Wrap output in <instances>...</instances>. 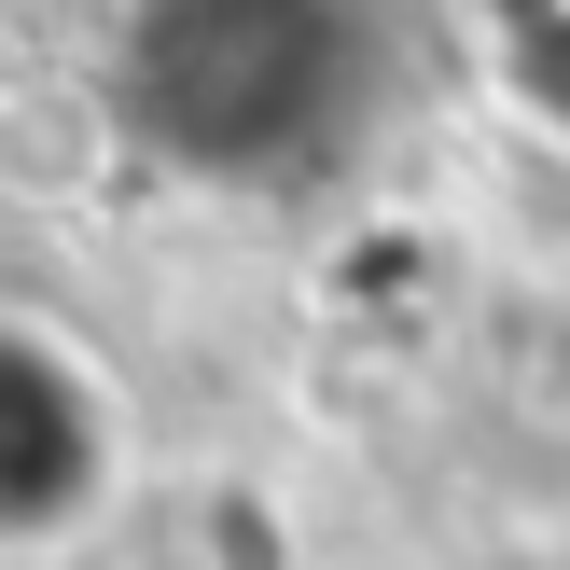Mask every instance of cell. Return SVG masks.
Instances as JSON below:
<instances>
[{
    "label": "cell",
    "mask_w": 570,
    "mask_h": 570,
    "mask_svg": "<svg viewBox=\"0 0 570 570\" xmlns=\"http://www.w3.org/2000/svg\"><path fill=\"white\" fill-rule=\"evenodd\" d=\"M334 570H432V557H334Z\"/></svg>",
    "instance_id": "1"
}]
</instances>
